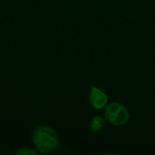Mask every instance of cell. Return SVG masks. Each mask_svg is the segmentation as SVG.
<instances>
[{
	"label": "cell",
	"instance_id": "7a4b0ae2",
	"mask_svg": "<svg viewBox=\"0 0 155 155\" xmlns=\"http://www.w3.org/2000/svg\"><path fill=\"white\" fill-rule=\"evenodd\" d=\"M104 117L110 124L114 126L124 125L130 118L129 112L122 104L114 102L108 104L104 111Z\"/></svg>",
	"mask_w": 155,
	"mask_h": 155
},
{
	"label": "cell",
	"instance_id": "3957f363",
	"mask_svg": "<svg viewBox=\"0 0 155 155\" xmlns=\"http://www.w3.org/2000/svg\"><path fill=\"white\" fill-rule=\"evenodd\" d=\"M89 102L92 107H94V109L102 110L106 106L108 97L102 89L93 85L89 94Z\"/></svg>",
	"mask_w": 155,
	"mask_h": 155
},
{
	"label": "cell",
	"instance_id": "277c9868",
	"mask_svg": "<svg viewBox=\"0 0 155 155\" xmlns=\"http://www.w3.org/2000/svg\"><path fill=\"white\" fill-rule=\"evenodd\" d=\"M105 119L100 115L94 116L92 120L90 121L89 127L93 132H98L103 130L105 127Z\"/></svg>",
	"mask_w": 155,
	"mask_h": 155
},
{
	"label": "cell",
	"instance_id": "6da1fadb",
	"mask_svg": "<svg viewBox=\"0 0 155 155\" xmlns=\"http://www.w3.org/2000/svg\"><path fill=\"white\" fill-rule=\"evenodd\" d=\"M33 143L41 153H49L58 146L56 132L48 126H38L33 134Z\"/></svg>",
	"mask_w": 155,
	"mask_h": 155
},
{
	"label": "cell",
	"instance_id": "5b68a950",
	"mask_svg": "<svg viewBox=\"0 0 155 155\" xmlns=\"http://www.w3.org/2000/svg\"><path fill=\"white\" fill-rule=\"evenodd\" d=\"M35 155L36 153L35 151L34 150H31V149H26V148H23V149H20L19 151L16 152V155Z\"/></svg>",
	"mask_w": 155,
	"mask_h": 155
}]
</instances>
